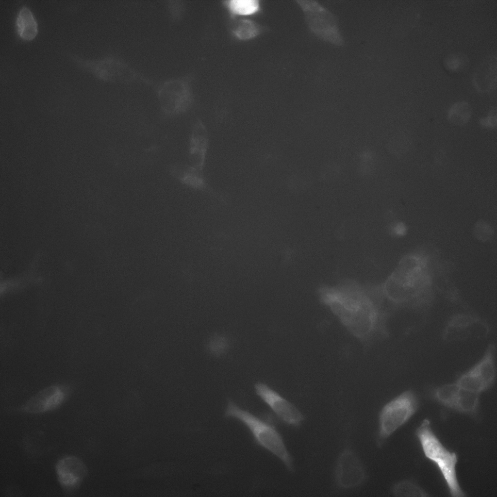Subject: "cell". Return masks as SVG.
I'll use <instances>...</instances> for the list:
<instances>
[{
  "instance_id": "cell-1",
  "label": "cell",
  "mask_w": 497,
  "mask_h": 497,
  "mask_svg": "<svg viewBox=\"0 0 497 497\" xmlns=\"http://www.w3.org/2000/svg\"><path fill=\"white\" fill-rule=\"evenodd\" d=\"M320 299L347 331L361 343L369 345L389 336V318L381 296L375 297L356 289H325Z\"/></svg>"
},
{
  "instance_id": "cell-2",
  "label": "cell",
  "mask_w": 497,
  "mask_h": 497,
  "mask_svg": "<svg viewBox=\"0 0 497 497\" xmlns=\"http://www.w3.org/2000/svg\"><path fill=\"white\" fill-rule=\"evenodd\" d=\"M422 276L420 261L409 257L386 284L382 291L383 297L396 307L426 310L431 306L433 297L427 282H421Z\"/></svg>"
},
{
  "instance_id": "cell-3",
  "label": "cell",
  "mask_w": 497,
  "mask_h": 497,
  "mask_svg": "<svg viewBox=\"0 0 497 497\" xmlns=\"http://www.w3.org/2000/svg\"><path fill=\"white\" fill-rule=\"evenodd\" d=\"M415 435L424 456L434 463L439 469L450 495L453 497L466 496L457 478V455L444 446L433 431L429 419H425L422 421L416 429Z\"/></svg>"
},
{
  "instance_id": "cell-4",
  "label": "cell",
  "mask_w": 497,
  "mask_h": 497,
  "mask_svg": "<svg viewBox=\"0 0 497 497\" xmlns=\"http://www.w3.org/2000/svg\"><path fill=\"white\" fill-rule=\"evenodd\" d=\"M224 415L236 418L243 422L248 428L258 445L280 459L290 472L294 471L293 458L282 436L274 426L242 409L231 399L228 400Z\"/></svg>"
},
{
  "instance_id": "cell-5",
  "label": "cell",
  "mask_w": 497,
  "mask_h": 497,
  "mask_svg": "<svg viewBox=\"0 0 497 497\" xmlns=\"http://www.w3.org/2000/svg\"><path fill=\"white\" fill-rule=\"evenodd\" d=\"M419 406L418 398L412 390L402 392L386 403L379 414L377 446H383L388 438L415 414Z\"/></svg>"
},
{
  "instance_id": "cell-6",
  "label": "cell",
  "mask_w": 497,
  "mask_h": 497,
  "mask_svg": "<svg viewBox=\"0 0 497 497\" xmlns=\"http://www.w3.org/2000/svg\"><path fill=\"white\" fill-rule=\"evenodd\" d=\"M191 74L165 80L155 85V91L162 116L170 118L188 111L193 104Z\"/></svg>"
},
{
  "instance_id": "cell-7",
  "label": "cell",
  "mask_w": 497,
  "mask_h": 497,
  "mask_svg": "<svg viewBox=\"0 0 497 497\" xmlns=\"http://www.w3.org/2000/svg\"><path fill=\"white\" fill-rule=\"evenodd\" d=\"M84 67L97 78L110 83L145 85L154 84L153 80L121 58L109 56L102 59L82 62Z\"/></svg>"
},
{
  "instance_id": "cell-8",
  "label": "cell",
  "mask_w": 497,
  "mask_h": 497,
  "mask_svg": "<svg viewBox=\"0 0 497 497\" xmlns=\"http://www.w3.org/2000/svg\"><path fill=\"white\" fill-rule=\"evenodd\" d=\"M496 347L491 343L477 363L458 376L455 382L461 388L480 394L496 381Z\"/></svg>"
},
{
  "instance_id": "cell-9",
  "label": "cell",
  "mask_w": 497,
  "mask_h": 497,
  "mask_svg": "<svg viewBox=\"0 0 497 497\" xmlns=\"http://www.w3.org/2000/svg\"><path fill=\"white\" fill-rule=\"evenodd\" d=\"M429 396L442 406L459 413L475 416L480 411V394L464 389L455 381L432 387Z\"/></svg>"
},
{
  "instance_id": "cell-10",
  "label": "cell",
  "mask_w": 497,
  "mask_h": 497,
  "mask_svg": "<svg viewBox=\"0 0 497 497\" xmlns=\"http://www.w3.org/2000/svg\"><path fill=\"white\" fill-rule=\"evenodd\" d=\"M489 331L488 324L474 313H459L454 314L448 319L443 330L442 337L447 342L482 339Z\"/></svg>"
},
{
  "instance_id": "cell-11",
  "label": "cell",
  "mask_w": 497,
  "mask_h": 497,
  "mask_svg": "<svg viewBox=\"0 0 497 497\" xmlns=\"http://www.w3.org/2000/svg\"><path fill=\"white\" fill-rule=\"evenodd\" d=\"M334 479L341 489H349L361 485L366 480L365 467L355 452L349 448L344 449L336 460Z\"/></svg>"
},
{
  "instance_id": "cell-12",
  "label": "cell",
  "mask_w": 497,
  "mask_h": 497,
  "mask_svg": "<svg viewBox=\"0 0 497 497\" xmlns=\"http://www.w3.org/2000/svg\"><path fill=\"white\" fill-rule=\"evenodd\" d=\"M254 388L257 395L282 422L298 427L304 420V415L296 406L266 384L257 382Z\"/></svg>"
},
{
  "instance_id": "cell-13",
  "label": "cell",
  "mask_w": 497,
  "mask_h": 497,
  "mask_svg": "<svg viewBox=\"0 0 497 497\" xmlns=\"http://www.w3.org/2000/svg\"><path fill=\"white\" fill-rule=\"evenodd\" d=\"M311 2L303 5L312 30L324 39L340 43L341 39L333 16L320 4Z\"/></svg>"
},
{
  "instance_id": "cell-14",
  "label": "cell",
  "mask_w": 497,
  "mask_h": 497,
  "mask_svg": "<svg viewBox=\"0 0 497 497\" xmlns=\"http://www.w3.org/2000/svg\"><path fill=\"white\" fill-rule=\"evenodd\" d=\"M68 394L66 387L53 385L38 392L28 400L21 407L22 411L29 413H41L58 407L65 400Z\"/></svg>"
},
{
  "instance_id": "cell-15",
  "label": "cell",
  "mask_w": 497,
  "mask_h": 497,
  "mask_svg": "<svg viewBox=\"0 0 497 497\" xmlns=\"http://www.w3.org/2000/svg\"><path fill=\"white\" fill-rule=\"evenodd\" d=\"M208 144L207 128L201 120L197 119L193 122L189 135L188 158L190 165L201 171L205 165Z\"/></svg>"
},
{
  "instance_id": "cell-16",
  "label": "cell",
  "mask_w": 497,
  "mask_h": 497,
  "mask_svg": "<svg viewBox=\"0 0 497 497\" xmlns=\"http://www.w3.org/2000/svg\"><path fill=\"white\" fill-rule=\"evenodd\" d=\"M55 469L59 483L68 491L77 488L87 473L84 463L74 456H66L59 460Z\"/></svg>"
},
{
  "instance_id": "cell-17",
  "label": "cell",
  "mask_w": 497,
  "mask_h": 497,
  "mask_svg": "<svg viewBox=\"0 0 497 497\" xmlns=\"http://www.w3.org/2000/svg\"><path fill=\"white\" fill-rule=\"evenodd\" d=\"M170 176L182 185L198 191H205L207 184L203 171L195 168L189 163L175 162L169 165Z\"/></svg>"
},
{
  "instance_id": "cell-18",
  "label": "cell",
  "mask_w": 497,
  "mask_h": 497,
  "mask_svg": "<svg viewBox=\"0 0 497 497\" xmlns=\"http://www.w3.org/2000/svg\"><path fill=\"white\" fill-rule=\"evenodd\" d=\"M476 88L481 92L494 90L497 83V58L491 56L485 59L478 67L473 78Z\"/></svg>"
},
{
  "instance_id": "cell-19",
  "label": "cell",
  "mask_w": 497,
  "mask_h": 497,
  "mask_svg": "<svg viewBox=\"0 0 497 497\" xmlns=\"http://www.w3.org/2000/svg\"><path fill=\"white\" fill-rule=\"evenodd\" d=\"M16 24L17 32L24 40L33 39L38 33V24L32 11L27 6H22L17 13Z\"/></svg>"
},
{
  "instance_id": "cell-20",
  "label": "cell",
  "mask_w": 497,
  "mask_h": 497,
  "mask_svg": "<svg viewBox=\"0 0 497 497\" xmlns=\"http://www.w3.org/2000/svg\"><path fill=\"white\" fill-rule=\"evenodd\" d=\"M396 497H426L430 495L414 481L404 480L395 483L391 489Z\"/></svg>"
},
{
  "instance_id": "cell-21",
  "label": "cell",
  "mask_w": 497,
  "mask_h": 497,
  "mask_svg": "<svg viewBox=\"0 0 497 497\" xmlns=\"http://www.w3.org/2000/svg\"><path fill=\"white\" fill-rule=\"evenodd\" d=\"M471 115V108L465 101L454 103L451 106L447 113V117L452 123L462 125L469 120Z\"/></svg>"
},
{
  "instance_id": "cell-22",
  "label": "cell",
  "mask_w": 497,
  "mask_h": 497,
  "mask_svg": "<svg viewBox=\"0 0 497 497\" xmlns=\"http://www.w3.org/2000/svg\"><path fill=\"white\" fill-rule=\"evenodd\" d=\"M258 2L254 0H234L230 1L229 6L234 13L248 15L252 14L257 11L258 8Z\"/></svg>"
},
{
  "instance_id": "cell-23",
  "label": "cell",
  "mask_w": 497,
  "mask_h": 497,
  "mask_svg": "<svg viewBox=\"0 0 497 497\" xmlns=\"http://www.w3.org/2000/svg\"><path fill=\"white\" fill-rule=\"evenodd\" d=\"M166 8L170 20L174 22H178L183 18L186 6L183 0H170L167 1Z\"/></svg>"
},
{
  "instance_id": "cell-24",
  "label": "cell",
  "mask_w": 497,
  "mask_h": 497,
  "mask_svg": "<svg viewBox=\"0 0 497 497\" xmlns=\"http://www.w3.org/2000/svg\"><path fill=\"white\" fill-rule=\"evenodd\" d=\"M466 57L462 54H451L447 55L444 61L446 69L451 72L462 70L466 65Z\"/></svg>"
},
{
  "instance_id": "cell-25",
  "label": "cell",
  "mask_w": 497,
  "mask_h": 497,
  "mask_svg": "<svg viewBox=\"0 0 497 497\" xmlns=\"http://www.w3.org/2000/svg\"><path fill=\"white\" fill-rule=\"evenodd\" d=\"M229 341L227 338L223 336L216 335L213 337L208 344V348L210 352L216 356L222 355L227 349Z\"/></svg>"
},
{
  "instance_id": "cell-26",
  "label": "cell",
  "mask_w": 497,
  "mask_h": 497,
  "mask_svg": "<svg viewBox=\"0 0 497 497\" xmlns=\"http://www.w3.org/2000/svg\"><path fill=\"white\" fill-rule=\"evenodd\" d=\"M496 115V110L493 109L487 117L481 119V124L485 127H493L495 126L497 123Z\"/></svg>"
}]
</instances>
